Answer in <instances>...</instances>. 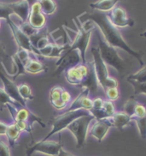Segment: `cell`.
Here are the masks:
<instances>
[{"mask_svg": "<svg viewBox=\"0 0 146 156\" xmlns=\"http://www.w3.org/2000/svg\"><path fill=\"white\" fill-rule=\"evenodd\" d=\"M8 128V124H5L3 122H0V136H4L6 134Z\"/></svg>", "mask_w": 146, "mask_h": 156, "instance_id": "43", "label": "cell"}, {"mask_svg": "<svg viewBox=\"0 0 146 156\" xmlns=\"http://www.w3.org/2000/svg\"><path fill=\"white\" fill-rule=\"evenodd\" d=\"M5 57H8V54L5 51V46L0 42V58H5Z\"/></svg>", "mask_w": 146, "mask_h": 156, "instance_id": "44", "label": "cell"}, {"mask_svg": "<svg viewBox=\"0 0 146 156\" xmlns=\"http://www.w3.org/2000/svg\"><path fill=\"white\" fill-rule=\"evenodd\" d=\"M140 36H141V37H146V30L144 33H142L141 34H140Z\"/></svg>", "mask_w": 146, "mask_h": 156, "instance_id": "47", "label": "cell"}, {"mask_svg": "<svg viewBox=\"0 0 146 156\" xmlns=\"http://www.w3.org/2000/svg\"><path fill=\"white\" fill-rule=\"evenodd\" d=\"M105 94L110 101H116L119 98V91L117 87H112V88L107 89L105 91Z\"/></svg>", "mask_w": 146, "mask_h": 156, "instance_id": "36", "label": "cell"}, {"mask_svg": "<svg viewBox=\"0 0 146 156\" xmlns=\"http://www.w3.org/2000/svg\"><path fill=\"white\" fill-rule=\"evenodd\" d=\"M103 109L106 112V113H107V114L110 116V118H111V117L114 114V112H115L114 104L112 103V101H104Z\"/></svg>", "mask_w": 146, "mask_h": 156, "instance_id": "38", "label": "cell"}, {"mask_svg": "<svg viewBox=\"0 0 146 156\" xmlns=\"http://www.w3.org/2000/svg\"><path fill=\"white\" fill-rule=\"evenodd\" d=\"M7 23H8L9 28L11 29V32L13 34V36H14L15 41L16 42L17 46H18V48L25 49L26 51H28V52H32L34 54L35 48L32 46L30 38L27 34H25L22 31L20 27L17 26L11 19H9L7 21Z\"/></svg>", "mask_w": 146, "mask_h": 156, "instance_id": "11", "label": "cell"}, {"mask_svg": "<svg viewBox=\"0 0 146 156\" xmlns=\"http://www.w3.org/2000/svg\"><path fill=\"white\" fill-rule=\"evenodd\" d=\"M61 100L63 101L65 104L68 105L69 102L71 101V94L67 90L64 89L63 93H62V94H61Z\"/></svg>", "mask_w": 146, "mask_h": 156, "instance_id": "42", "label": "cell"}, {"mask_svg": "<svg viewBox=\"0 0 146 156\" xmlns=\"http://www.w3.org/2000/svg\"><path fill=\"white\" fill-rule=\"evenodd\" d=\"M19 27L22 29V31L25 34H27L29 38H31V37L33 36V35H35L39 31V30H36L35 28H32V26H31L28 22H27V23H22L21 26H19Z\"/></svg>", "mask_w": 146, "mask_h": 156, "instance_id": "33", "label": "cell"}, {"mask_svg": "<svg viewBox=\"0 0 146 156\" xmlns=\"http://www.w3.org/2000/svg\"><path fill=\"white\" fill-rule=\"evenodd\" d=\"M104 101L102 98H96L92 101V104H93V109H102L104 107Z\"/></svg>", "mask_w": 146, "mask_h": 156, "instance_id": "41", "label": "cell"}, {"mask_svg": "<svg viewBox=\"0 0 146 156\" xmlns=\"http://www.w3.org/2000/svg\"><path fill=\"white\" fill-rule=\"evenodd\" d=\"M121 0H97L90 4V7L100 12H109L115 7L116 4Z\"/></svg>", "mask_w": 146, "mask_h": 156, "instance_id": "20", "label": "cell"}, {"mask_svg": "<svg viewBox=\"0 0 146 156\" xmlns=\"http://www.w3.org/2000/svg\"><path fill=\"white\" fill-rule=\"evenodd\" d=\"M91 54L93 56V63L99 85H101L104 91L112 87H118V82L114 78L110 77L106 64L101 57L98 48L92 47Z\"/></svg>", "mask_w": 146, "mask_h": 156, "instance_id": "2", "label": "cell"}, {"mask_svg": "<svg viewBox=\"0 0 146 156\" xmlns=\"http://www.w3.org/2000/svg\"><path fill=\"white\" fill-rule=\"evenodd\" d=\"M77 27H78V32L75 35V38L73 41V42L69 45V48L66 51H71L73 50H79L81 55L82 58V64L87 63L86 59V52H87V47L89 46V42L91 40V33L92 29L94 27L92 26L91 28H85L82 25V23H80L77 20ZM65 51V52H66Z\"/></svg>", "mask_w": 146, "mask_h": 156, "instance_id": "6", "label": "cell"}, {"mask_svg": "<svg viewBox=\"0 0 146 156\" xmlns=\"http://www.w3.org/2000/svg\"><path fill=\"white\" fill-rule=\"evenodd\" d=\"M14 14L13 9L9 6V4L0 3V19H5L8 21L10 19V16Z\"/></svg>", "mask_w": 146, "mask_h": 156, "instance_id": "29", "label": "cell"}, {"mask_svg": "<svg viewBox=\"0 0 146 156\" xmlns=\"http://www.w3.org/2000/svg\"><path fill=\"white\" fill-rule=\"evenodd\" d=\"M0 26H1V24H0Z\"/></svg>", "mask_w": 146, "mask_h": 156, "instance_id": "48", "label": "cell"}, {"mask_svg": "<svg viewBox=\"0 0 146 156\" xmlns=\"http://www.w3.org/2000/svg\"><path fill=\"white\" fill-rule=\"evenodd\" d=\"M5 107L8 108V110L9 111V113L11 115L14 122L15 121H18V120H22V121L28 122V124H30L31 125H32V123L37 122L40 124L43 128H46V124L43 122L41 118H39L34 113H32V112L28 109L27 107L21 106V105L14 106L11 104H7Z\"/></svg>", "mask_w": 146, "mask_h": 156, "instance_id": "7", "label": "cell"}, {"mask_svg": "<svg viewBox=\"0 0 146 156\" xmlns=\"http://www.w3.org/2000/svg\"><path fill=\"white\" fill-rule=\"evenodd\" d=\"M7 104H11L14 106H18L20 105L19 103H17L16 101H15L14 100H12L10 97L5 93L4 89L0 88V110H3L4 106H5Z\"/></svg>", "mask_w": 146, "mask_h": 156, "instance_id": "26", "label": "cell"}, {"mask_svg": "<svg viewBox=\"0 0 146 156\" xmlns=\"http://www.w3.org/2000/svg\"><path fill=\"white\" fill-rule=\"evenodd\" d=\"M138 103V102L135 99H133L132 97L129 98L123 106L124 112H126L131 118H132L134 116V111H135V107L137 106Z\"/></svg>", "mask_w": 146, "mask_h": 156, "instance_id": "28", "label": "cell"}, {"mask_svg": "<svg viewBox=\"0 0 146 156\" xmlns=\"http://www.w3.org/2000/svg\"><path fill=\"white\" fill-rule=\"evenodd\" d=\"M109 19L111 23L116 28H126V27H133L134 21L129 18L126 11L121 7H114L108 14Z\"/></svg>", "mask_w": 146, "mask_h": 156, "instance_id": "13", "label": "cell"}, {"mask_svg": "<svg viewBox=\"0 0 146 156\" xmlns=\"http://www.w3.org/2000/svg\"><path fill=\"white\" fill-rule=\"evenodd\" d=\"M128 83L132 84L134 89V95L138 94H146V83H138L132 80H127Z\"/></svg>", "mask_w": 146, "mask_h": 156, "instance_id": "31", "label": "cell"}, {"mask_svg": "<svg viewBox=\"0 0 146 156\" xmlns=\"http://www.w3.org/2000/svg\"><path fill=\"white\" fill-rule=\"evenodd\" d=\"M87 63L88 65V73H87L85 80L83 81V83L79 87H82V88H88L89 92L91 94H95L97 92L99 83H98V80L97 77L94 63H93V61H89Z\"/></svg>", "mask_w": 146, "mask_h": 156, "instance_id": "16", "label": "cell"}, {"mask_svg": "<svg viewBox=\"0 0 146 156\" xmlns=\"http://www.w3.org/2000/svg\"><path fill=\"white\" fill-rule=\"evenodd\" d=\"M89 89L88 88H83L82 92L80 93L74 101L70 104L69 107L65 112H72V111H77L80 109L90 111L93 107L92 101L88 97L89 95Z\"/></svg>", "mask_w": 146, "mask_h": 156, "instance_id": "15", "label": "cell"}, {"mask_svg": "<svg viewBox=\"0 0 146 156\" xmlns=\"http://www.w3.org/2000/svg\"><path fill=\"white\" fill-rule=\"evenodd\" d=\"M63 145L61 142H52V141H40L34 142L31 146L27 147L26 156H31L34 152H39L47 155L57 156L60 150L63 148Z\"/></svg>", "mask_w": 146, "mask_h": 156, "instance_id": "8", "label": "cell"}, {"mask_svg": "<svg viewBox=\"0 0 146 156\" xmlns=\"http://www.w3.org/2000/svg\"><path fill=\"white\" fill-rule=\"evenodd\" d=\"M15 55L22 62L23 64H25V63L30 58V57H29V52H28V51L25 50V49H22V48H18V51H16V53H15Z\"/></svg>", "mask_w": 146, "mask_h": 156, "instance_id": "37", "label": "cell"}, {"mask_svg": "<svg viewBox=\"0 0 146 156\" xmlns=\"http://www.w3.org/2000/svg\"><path fill=\"white\" fill-rule=\"evenodd\" d=\"M2 67H3V65H2ZM0 80L4 84V90L5 91V93L12 100H14L15 101L19 103L21 106L27 107L26 101L23 100L19 94L18 86L12 80H10L8 76H6V75L5 74V72H3V69H1V68H0Z\"/></svg>", "mask_w": 146, "mask_h": 156, "instance_id": "12", "label": "cell"}, {"mask_svg": "<svg viewBox=\"0 0 146 156\" xmlns=\"http://www.w3.org/2000/svg\"><path fill=\"white\" fill-rule=\"evenodd\" d=\"M90 112V113H91L93 117H94V119H96L97 120H101V119H108V118H110V116L106 113V112H105L103 108L102 109H91V110L89 111Z\"/></svg>", "mask_w": 146, "mask_h": 156, "instance_id": "35", "label": "cell"}, {"mask_svg": "<svg viewBox=\"0 0 146 156\" xmlns=\"http://www.w3.org/2000/svg\"><path fill=\"white\" fill-rule=\"evenodd\" d=\"M94 119V117L91 114L82 116L73 120L71 124L67 127V129L73 134L76 139V147L81 148L85 147L87 141L88 128L91 122Z\"/></svg>", "mask_w": 146, "mask_h": 156, "instance_id": "5", "label": "cell"}, {"mask_svg": "<svg viewBox=\"0 0 146 156\" xmlns=\"http://www.w3.org/2000/svg\"><path fill=\"white\" fill-rule=\"evenodd\" d=\"M28 23L36 30H41L46 26V16L42 13L41 7L39 1L31 6Z\"/></svg>", "mask_w": 146, "mask_h": 156, "instance_id": "14", "label": "cell"}, {"mask_svg": "<svg viewBox=\"0 0 146 156\" xmlns=\"http://www.w3.org/2000/svg\"><path fill=\"white\" fill-rule=\"evenodd\" d=\"M25 69L27 71V73L30 74H38L40 72H46L48 70V67L46 66L45 64H43L40 62L37 61V60L29 59L24 64Z\"/></svg>", "mask_w": 146, "mask_h": 156, "instance_id": "21", "label": "cell"}, {"mask_svg": "<svg viewBox=\"0 0 146 156\" xmlns=\"http://www.w3.org/2000/svg\"><path fill=\"white\" fill-rule=\"evenodd\" d=\"M127 80H132L138 83H146V65L143 66L142 69L138 70L137 73L128 76Z\"/></svg>", "mask_w": 146, "mask_h": 156, "instance_id": "30", "label": "cell"}, {"mask_svg": "<svg viewBox=\"0 0 146 156\" xmlns=\"http://www.w3.org/2000/svg\"><path fill=\"white\" fill-rule=\"evenodd\" d=\"M9 6L13 9L14 14L18 16L22 23H27L30 15L31 6L27 0H20L18 2L9 3Z\"/></svg>", "mask_w": 146, "mask_h": 156, "instance_id": "18", "label": "cell"}, {"mask_svg": "<svg viewBox=\"0 0 146 156\" xmlns=\"http://www.w3.org/2000/svg\"><path fill=\"white\" fill-rule=\"evenodd\" d=\"M41 7V11L44 15H52L56 9V4L53 0H39Z\"/></svg>", "mask_w": 146, "mask_h": 156, "instance_id": "23", "label": "cell"}, {"mask_svg": "<svg viewBox=\"0 0 146 156\" xmlns=\"http://www.w3.org/2000/svg\"><path fill=\"white\" fill-rule=\"evenodd\" d=\"M12 58V60H13V62L15 63V64L16 65V72H15V76H9V75H8L9 77L13 78V79L15 80V78L17 77V76H21V75L28 74L27 73V71H26V69H25L24 64H23L21 60L19 59L16 56L14 55L12 58Z\"/></svg>", "mask_w": 146, "mask_h": 156, "instance_id": "27", "label": "cell"}, {"mask_svg": "<svg viewBox=\"0 0 146 156\" xmlns=\"http://www.w3.org/2000/svg\"><path fill=\"white\" fill-rule=\"evenodd\" d=\"M87 19L88 21H91L93 23H95L98 27L101 33L104 37L105 41L110 46L113 47H118L126 51L127 53H129L130 55L135 58L138 61V63L140 64L142 67L144 66V62L142 60L143 52L136 51L128 46L123 39L121 34L119 31L118 28L114 27L111 23L108 16V14H106L104 12L97 11L91 14H87Z\"/></svg>", "mask_w": 146, "mask_h": 156, "instance_id": "1", "label": "cell"}, {"mask_svg": "<svg viewBox=\"0 0 146 156\" xmlns=\"http://www.w3.org/2000/svg\"><path fill=\"white\" fill-rule=\"evenodd\" d=\"M97 40H98V50L105 64L114 67L119 73H122L125 70V62L119 56L118 51H116L115 47L110 46L104 40H103V38L98 34H97Z\"/></svg>", "mask_w": 146, "mask_h": 156, "instance_id": "3", "label": "cell"}, {"mask_svg": "<svg viewBox=\"0 0 146 156\" xmlns=\"http://www.w3.org/2000/svg\"><path fill=\"white\" fill-rule=\"evenodd\" d=\"M18 90L20 95L22 96L23 100L25 101H32L33 100V94L32 93V89L29 85L23 83L22 85L18 86Z\"/></svg>", "mask_w": 146, "mask_h": 156, "instance_id": "25", "label": "cell"}, {"mask_svg": "<svg viewBox=\"0 0 146 156\" xmlns=\"http://www.w3.org/2000/svg\"><path fill=\"white\" fill-rule=\"evenodd\" d=\"M0 156H10L9 146L0 140Z\"/></svg>", "mask_w": 146, "mask_h": 156, "instance_id": "40", "label": "cell"}, {"mask_svg": "<svg viewBox=\"0 0 146 156\" xmlns=\"http://www.w3.org/2000/svg\"><path fill=\"white\" fill-rule=\"evenodd\" d=\"M146 114V108L144 106L138 103L134 111V116L133 117H144Z\"/></svg>", "mask_w": 146, "mask_h": 156, "instance_id": "39", "label": "cell"}, {"mask_svg": "<svg viewBox=\"0 0 146 156\" xmlns=\"http://www.w3.org/2000/svg\"><path fill=\"white\" fill-rule=\"evenodd\" d=\"M110 119L112 125L116 127L120 130H121L125 126L128 125L132 121V118L124 112H115L114 114Z\"/></svg>", "mask_w": 146, "mask_h": 156, "instance_id": "19", "label": "cell"}, {"mask_svg": "<svg viewBox=\"0 0 146 156\" xmlns=\"http://www.w3.org/2000/svg\"><path fill=\"white\" fill-rule=\"evenodd\" d=\"M64 90V88L61 86H55L53 87L50 91V94H49V100L50 102L52 101H58L61 100V94Z\"/></svg>", "mask_w": 146, "mask_h": 156, "instance_id": "32", "label": "cell"}, {"mask_svg": "<svg viewBox=\"0 0 146 156\" xmlns=\"http://www.w3.org/2000/svg\"><path fill=\"white\" fill-rule=\"evenodd\" d=\"M87 73H88L87 63L86 64L81 63L64 71V75H65V78L67 82L74 86H80L85 80Z\"/></svg>", "mask_w": 146, "mask_h": 156, "instance_id": "10", "label": "cell"}, {"mask_svg": "<svg viewBox=\"0 0 146 156\" xmlns=\"http://www.w3.org/2000/svg\"><path fill=\"white\" fill-rule=\"evenodd\" d=\"M28 3H29V5H30V6H32L33 4H35L36 2H38L39 0H27Z\"/></svg>", "mask_w": 146, "mask_h": 156, "instance_id": "46", "label": "cell"}, {"mask_svg": "<svg viewBox=\"0 0 146 156\" xmlns=\"http://www.w3.org/2000/svg\"><path fill=\"white\" fill-rule=\"evenodd\" d=\"M82 63L81 55L79 50H73L71 51H66L56 62V69L53 76H58L62 72L71 67L76 66Z\"/></svg>", "mask_w": 146, "mask_h": 156, "instance_id": "9", "label": "cell"}, {"mask_svg": "<svg viewBox=\"0 0 146 156\" xmlns=\"http://www.w3.org/2000/svg\"><path fill=\"white\" fill-rule=\"evenodd\" d=\"M111 126L113 125L110 118L97 120L96 123L92 125L90 133L93 137H95L98 142H101L104 140V138L105 137L106 134L108 133Z\"/></svg>", "mask_w": 146, "mask_h": 156, "instance_id": "17", "label": "cell"}, {"mask_svg": "<svg viewBox=\"0 0 146 156\" xmlns=\"http://www.w3.org/2000/svg\"><path fill=\"white\" fill-rule=\"evenodd\" d=\"M14 124L16 125V127L19 129V130L21 132L22 131H26L29 133L32 136V125L28 124L26 121H22V120H18V121H15Z\"/></svg>", "mask_w": 146, "mask_h": 156, "instance_id": "34", "label": "cell"}, {"mask_svg": "<svg viewBox=\"0 0 146 156\" xmlns=\"http://www.w3.org/2000/svg\"><path fill=\"white\" fill-rule=\"evenodd\" d=\"M89 114H91L90 112L87 110H84V109L72 111V112H64L63 113L58 115L53 119V120L51 121V126H52L51 130L46 137L42 139L41 141H47L53 135L59 133L62 130L67 129V127L73 122V120L77 119L78 118H80L82 116Z\"/></svg>", "mask_w": 146, "mask_h": 156, "instance_id": "4", "label": "cell"}, {"mask_svg": "<svg viewBox=\"0 0 146 156\" xmlns=\"http://www.w3.org/2000/svg\"><path fill=\"white\" fill-rule=\"evenodd\" d=\"M21 131L19 130V129L16 127V125L13 123V124H9L8 128H7V131H6V136L8 137V141H9V147H14L16 141L18 140L19 136L21 135Z\"/></svg>", "mask_w": 146, "mask_h": 156, "instance_id": "22", "label": "cell"}, {"mask_svg": "<svg viewBox=\"0 0 146 156\" xmlns=\"http://www.w3.org/2000/svg\"><path fill=\"white\" fill-rule=\"evenodd\" d=\"M57 156H74V155L72 154L71 153H69V152L64 150L63 148H62V149L60 150L59 154H58V155Z\"/></svg>", "mask_w": 146, "mask_h": 156, "instance_id": "45", "label": "cell"}, {"mask_svg": "<svg viewBox=\"0 0 146 156\" xmlns=\"http://www.w3.org/2000/svg\"><path fill=\"white\" fill-rule=\"evenodd\" d=\"M132 120L137 124L140 136L146 139V114L144 117H132Z\"/></svg>", "mask_w": 146, "mask_h": 156, "instance_id": "24", "label": "cell"}]
</instances>
